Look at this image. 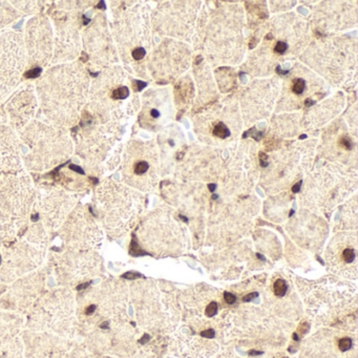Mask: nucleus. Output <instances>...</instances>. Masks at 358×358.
I'll return each instance as SVG.
<instances>
[{"label":"nucleus","mask_w":358,"mask_h":358,"mask_svg":"<svg viewBox=\"0 0 358 358\" xmlns=\"http://www.w3.org/2000/svg\"><path fill=\"white\" fill-rule=\"evenodd\" d=\"M89 85L88 71L78 61L53 65L43 73L35 92L49 123L65 129L76 126L86 105Z\"/></svg>","instance_id":"obj_1"},{"label":"nucleus","mask_w":358,"mask_h":358,"mask_svg":"<svg viewBox=\"0 0 358 358\" xmlns=\"http://www.w3.org/2000/svg\"><path fill=\"white\" fill-rule=\"evenodd\" d=\"M21 145L26 148L24 163L31 170H45L67 160L74 142L65 128L33 120L19 131Z\"/></svg>","instance_id":"obj_2"},{"label":"nucleus","mask_w":358,"mask_h":358,"mask_svg":"<svg viewBox=\"0 0 358 358\" xmlns=\"http://www.w3.org/2000/svg\"><path fill=\"white\" fill-rule=\"evenodd\" d=\"M57 4L48 13L54 35L51 65L77 61L82 48L81 16L93 2L58 1Z\"/></svg>","instance_id":"obj_3"},{"label":"nucleus","mask_w":358,"mask_h":358,"mask_svg":"<svg viewBox=\"0 0 358 358\" xmlns=\"http://www.w3.org/2000/svg\"><path fill=\"white\" fill-rule=\"evenodd\" d=\"M126 81L120 67L105 68L90 83L84 108L103 120L115 122L123 116V104L131 95Z\"/></svg>","instance_id":"obj_4"},{"label":"nucleus","mask_w":358,"mask_h":358,"mask_svg":"<svg viewBox=\"0 0 358 358\" xmlns=\"http://www.w3.org/2000/svg\"><path fill=\"white\" fill-rule=\"evenodd\" d=\"M75 133L76 153L88 164L103 161L108 150L117 141L118 126L83 108Z\"/></svg>","instance_id":"obj_5"},{"label":"nucleus","mask_w":358,"mask_h":358,"mask_svg":"<svg viewBox=\"0 0 358 358\" xmlns=\"http://www.w3.org/2000/svg\"><path fill=\"white\" fill-rule=\"evenodd\" d=\"M32 193L27 178L4 179L0 186V230L12 233L22 224L30 209Z\"/></svg>","instance_id":"obj_6"},{"label":"nucleus","mask_w":358,"mask_h":358,"mask_svg":"<svg viewBox=\"0 0 358 358\" xmlns=\"http://www.w3.org/2000/svg\"><path fill=\"white\" fill-rule=\"evenodd\" d=\"M27 66V57L21 33L0 35V100L18 85Z\"/></svg>","instance_id":"obj_7"},{"label":"nucleus","mask_w":358,"mask_h":358,"mask_svg":"<svg viewBox=\"0 0 358 358\" xmlns=\"http://www.w3.org/2000/svg\"><path fill=\"white\" fill-rule=\"evenodd\" d=\"M83 49L95 70H105L117 61L107 19L104 13H97L81 33Z\"/></svg>","instance_id":"obj_8"},{"label":"nucleus","mask_w":358,"mask_h":358,"mask_svg":"<svg viewBox=\"0 0 358 358\" xmlns=\"http://www.w3.org/2000/svg\"><path fill=\"white\" fill-rule=\"evenodd\" d=\"M23 42L27 66L31 70L44 68L51 64L54 35L48 16L40 13L27 21L24 27Z\"/></svg>","instance_id":"obj_9"},{"label":"nucleus","mask_w":358,"mask_h":358,"mask_svg":"<svg viewBox=\"0 0 358 358\" xmlns=\"http://www.w3.org/2000/svg\"><path fill=\"white\" fill-rule=\"evenodd\" d=\"M38 106L35 86L27 84L20 88L5 104L3 111L8 124L15 131H21L34 120Z\"/></svg>","instance_id":"obj_10"},{"label":"nucleus","mask_w":358,"mask_h":358,"mask_svg":"<svg viewBox=\"0 0 358 358\" xmlns=\"http://www.w3.org/2000/svg\"><path fill=\"white\" fill-rule=\"evenodd\" d=\"M21 142L17 133L8 124L0 108V172H14L21 168Z\"/></svg>","instance_id":"obj_11"},{"label":"nucleus","mask_w":358,"mask_h":358,"mask_svg":"<svg viewBox=\"0 0 358 358\" xmlns=\"http://www.w3.org/2000/svg\"><path fill=\"white\" fill-rule=\"evenodd\" d=\"M73 203L74 201L71 197L61 191L48 192L40 197V209L39 211L33 213L32 219L34 222L42 219L48 227L55 228L64 219Z\"/></svg>","instance_id":"obj_12"},{"label":"nucleus","mask_w":358,"mask_h":358,"mask_svg":"<svg viewBox=\"0 0 358 358\" xmlns=\"http://www.w3.org/2000/svg\"><path fill=\"white\" fill-rule=\"evenodd\" d=\"M22 16L10 1H0V30Z\"/></svg>","instance_id":"obj_13"},{"label":"nucleus","mask_w":358,"mask_h":358,"mask_svg":"<svg viewBox=\"0 0 358 358\" xmlns=\"http://www.w3.org/2000/svg\"><path fill=\"white\" fill-rule=\"evenodd\" d=\"M15 9L21 15L26 14H40L42 9L44 8V1H11Z\"/></svg>","instance_id":"obj_14"},{"label":"nucleus","mask_w":358,"mask_h":358,"mask_svg":"<svg viewBox=\"0 0 358 358\" xmlns=\"http://www.w3.org/2000/svg\"><path fill=\"white\" fill-rule=\"evenodd\" d=\"M287 290H288V286L285 279L282 278L276 279V281L274 282V285H273V293L277 297H282L287 293Z\"/></svg>","instance_id":"obj_15"},{"label":"nucleus","mask_w":358,"mask_h":358,"mask_svg":"<svg viewBox=\"0 0 358 358\" xmlns=\"http://www.w3.org/2000/svg\"><path fill=\"white\" fill-rule=\"evenodd\" d=\"M213 134L218 138H221V139H226L230 136V130L228 129V127L226 126L224 123H218L213 128Z\"/></svg>","instance_id":"obj_16"},{"label":"nucleus","mask_w":358,"mask_h":358,"mask_svg":"<svg viewBox=\"0 0 358 358\" xmlns=\"http://www.w3.org/2000/svg\"><path fill=\"white\" fill-rule=\"evenodd\" d=\"M306 87V81L304 79H296L293 81V86H292V92L296 95H301Z\"/></svg>","instance_id":"obj_17"},{"label":"nucleus","mask_w":358,"mask_h":358,"mask_svg":"<svg viewBox=\"0 0 358 358\" xmlns=\"http://www.w3.org/2000/svg\"><path fill=\"white\" fill-rule=\"evenodd\" d=\"M129 252H130L131 255H134V256L146 255V254H147L145 251H143L139 247V245H138L136 240H134L133 242H131V244H130V251H129Z\"/></svg>","instance_id":"obj_18"},{"label":"nucleus","mask_w":358,"mask_h":358,"mask_svg":"<svg viewBox=\"0 0 358 358\" xmlns=\"http://www.w3.org/2000/svg\"><path fill=\"white\" fill-rule=\"evenodd\" d=\"M339 350L341 352H345L348 350H350L351 347H352V339L349 338V337H344L339 340Z\"/></svg>","instance_id":"obj_19"},{"label":"nucleus","mask_w":358,"mask_h":358,"mask_svg":"<svg viewBox=\"0 0 358 358\" xmlns=\"http://www.w3.org/2000/svg\"><path fill=\"white\" fill-rule=\"evenodd\" d=\"M218 312V304L215 303V301H212V303H210L208 306H207L206 310H205V314L206 316L208 317H213Z\"/></svg>","instance_id":"obj_20"},{"label":"nucleus","mask_w":358,"mask_h":358,"mask_svg":"<svg viewBox=\"0 0 358 358\" xmlns=\"http://www.w3.org/2000/svg\"><path fill=\"white\" fill-rule=\"evenodd\" d=\"M342 256H344V259L345 260V263H352L355 259V252L353 249L347 248V249H344V252H342Z\"/></svg>","instance_id":"obj_21"},{"label":"nucleus","mask_w":358,"mask_h":358,"mask_svg":"<svg viewBox=\"0 0 358 358\" xmlns=\"http://www.w3.org/2000/svg\"><path fill=\"white\" fill-rule=\"evenodd\" d=\"M142 274H140V273L138 272H134V271H129V272H126L124 273L123 275L121 276L122 278H125V279H129V281H133V279H137V278H140L142 277Z\"/></svg>","instance_id":"obj_22"},{"label":"nucleus","mask_w":358,"mask_h":358,"mask_svg":"<svg viewBox=\"0 0 358 358\" xmlns=\"http://www.w3.org/2000/svg\"><path fill=\"white\" fill-rule=\"evenodd\" d=\"M287 48H288V45L286 44L285 42L278 41L274 46V52L277 53V54H284V53L287 51Z\"/></svg>","instance_id":"obj_23"},{"label":"nucleus","mask_w":358,"mask_h":358,"mask_svg":"<svg viewBox=\"0 0 358 358\" xmlns=\"http://www.w3.org/2000/svg\"><path fill=\"white\" fill-rule=\"evenodd\" d=\"M224 299L227 304H232L236 301V297H235L234 294L230 293V292H224Z\"/></svg>","instance_id":"obj_24"},{"label":"nucleus","mask_w":358,"mask_h":358,"mask_svg":"<svg viewBox=\"0 0 358 358\" xmlns=\"http://www.w3.org/2000/svg\"><path fill=\"white\" fill-rule=\"evenodd\" d=\"M214 335H215V332L213 329H208V330H205V331L201 332V336H202V337L209 338V339L214 337Z\"/></svg>","instance_id":"obj_25"},{"label":"nucleus","mask_w":358,"mask_h":358,"mask_svg":"<svg viewBox=\"0 0 358 358\" xmlns=\"http://www.w3.org/2000/svg\"><path fill=\"white\" fill-rule=\"evenodd\" d=\"M257 296H259V293H257V292H252V293L245 295V296L243 297V301L244 303H249V301H252L253 299H255Z\"/></svg>","instance_id":"obj_26"},{"label":"nucleus","mask_w":358,"mask_h":358,"mask_svg":"<svg viewBox=\"0 0 358 358\" xmlns=\"http://www.w3.org/2000/svg\"><path fill=\"white\" fill-rule=\"evenodd\" d=\"M340 145L344 146V148L347 149H351L352 146H353V144H352V141L349 139V138H342L340 140Z\"/></svg>","instance_id":"obj_27"},{"label":"nucleus","mask_w":358,"mask_h":358,"mask_svg":"<svg viewBox=\"0 0 358 358\" xmlns=\"http://www.w3.org/2000/svg\"><path fill=\"white\" fill-rule=\"evenodd\" d=\"M149 116L152 119H156V118H159L160 111H158V109H156V108H151V109H149Z\"/></svg>","instance_id":"obj_28"},{"label":"nucleus","mask_w":358,"mask_h":358,"mask_svg":"<svg viewBox=\"0 0 358 358\" xmlns=\"http://www.w3.org/2000/svg\"><path fill=\"white\" fill-rule=\"evenodd\" d=\"M259 161H260V165L263 166V167H266L267 165H268V163H267V156L264 155L263 152H260L259 155Z\"/></svg>","instance_id":"obj_29"},{"label":"nucleus","mask_w":358,"mask_h":358,"mask_svg":"<svg viewBox=\"0 0 358 358\" xmlns=\"http://www.w3.org/2000/svg\"><path fill=\"white\" fill-rule=\"evenodd\" d=\"M149 339H150V336H149L148 334H144V335H143V337L139 340V342H140L141 344H146V342L148 341Z\"/></svg>","instance_id":"obj_30"},{"label":"nucleus","mask_w":358,"mask_h":358,"mask_svg":"<svg viewBox=\"0 0 358 358\" xmlns=\"http://www.w3.org/2000/svg\"><path fill=\"white\" fill-rule=\"evenodd\" d=\"M300 186H301V181L298 182V183H296L293 187H292V191H293L294 193L298 192V191H299V189H300Z\"/></svg>","instance_id":"obj_31"},{"label":"nucleus","mask_w":358,"mask_h":358,"mask_svg":"<svg viewBox=\"0 0 358 358\" xmlns=\"http://www.w3.org/2000/svg\"><path fill=\"white\" fill-rule=\"evenodd\" d=\"M95 309H96V306H95V304H90V306L86 309L85 313L87 314V315H90V314H92V313H94V311H95Z\"/></svg>","instance_id":"obj_32"},{"label":"nucleus","mask_w":358,"mask_h":358,"mask_svg":"<svg viewBox=\"0 0 358 358\" xmlns=\"http://www.w3.org/2000/svg\"><path fill=\"white\" fill-rule=\"evenodd\" d=\"M264 352L262 351H255V350H251L248 352V354L250 355V356H256V355H262Z\"/></svg>","instance_id":"obj_33"},{"label":"nucleus","mask_w":358,"mask_h":358,"mask_svg":"<svg viewBox=\"0 0 358 358\" xmlns=\"http://www.w3.org/2000/svg\"><path fill=\"white\" fill-rule=\"evenodd\" d=\"M208 187H209V190L211 191V192H213V191L215 190V187L216 186H215V184H209Z\"/></svg>","instance_id":"obj_34"},{"label":"nucleus","mask_w":358,"mask_h":358,"mask_svg":"<svg viewBox=\"0 0 358 358\" xmlns=\"http://www.w3.org/2000/svg\"><path fill=\"white\" fill-rule=\"evenodd\" d=\"M256 257H257V259H260V260H266V257H265V256H263L260 253H256Z\"/></svg>","instance_id":"obj_35"},{"label":"nucleus","mask_w":358,"mask_h":358,"mask_svg":"<svg viewBox=\"0 0 358 358\" xmlns=\"http://www.w3.org/2000/svg\"><path fill=\"white\" fill-rule=\"evenodd\" d=\"M101 328H102V329H107V328H108V322H107V321H105L104 323H102V325H101Z\"/></svg>","instance_id":"obj_36"},{"label":"nucleus","mask_w":358,"mask_h":358,"mask_svg":"<svg viewBox=\"0 0 358 358\" xmlns=\"http://www.w3.org/2000/svg\"><path fill=\"white\" fill-rule=\"evenodd\" d=\"M311 104H314V102H313V101H310V100H307V101H306V105L309 106V105H311Z\"/></svg>","instance_id":"obj_37"},{"label":"nucleus","mask_w":358,"mask_h":358,"mask_svg":"<svg viewBox=\"0 0 358 358\" xmlns=\"http://www.w3.org/2000/svg\"><path fill=\"white\" fill-rule=\"evenodd\" d=\"M293 338H294V340H298V339H299V338H298V336H297L296 333H294V334H293Z\"/></svg>","instance_id":"obj_38"},{"label":"nucleus","mask_w":358,"mask_h":358,"mask_svg":"<svg viewBox=\"0 0 358 358\" xmlns=\"http://www.w3.org/2000/svg\"><path fill=\"white\" fill-rule=\"evenodd\" d=\"M180 218H181V219H184V222H188V219H187V218H185V216L180 215Z\"/></svg>","instance_id":"obj_39"},{"label":"nucleus","mask_w":358,"mask_h":358,"mask_svg":"<svg viewBox=\"0 0 358 358\" xmlns=\"http://www.w3.org/2000/svg\"><path fill=\"white\" fill-rule=\"evenodd\" d=\"M304 138H307V136H304H304L300 137V139H304Z\"/></svg>","instance_id":"obj_40"}]
</instances>
